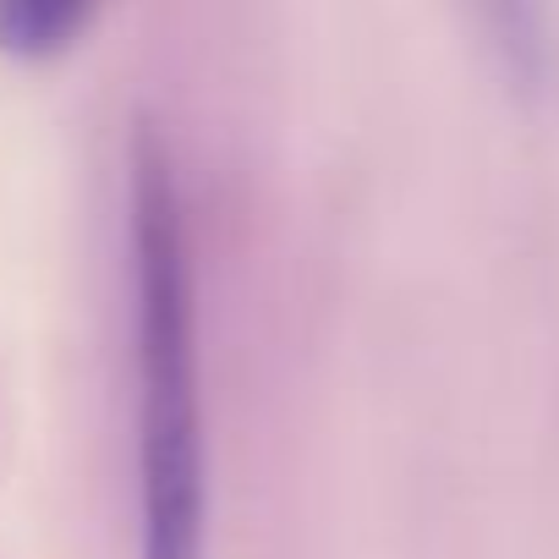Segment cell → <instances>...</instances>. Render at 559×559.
<instances>
[{
  "mask_svg": "<svg viewBox=\"0 0 559 559\" xmlns=\"http://www.w3.org/2000/svg\"><path fill=\"white\" fill-rule=\"evenodd\" d=\"M132 292H138V466L143 559H203V406L192 335V252L181 192L154 127L132 138Z\"/></svg>",
  "mask_w": 559,
  "mask_h": 559,
  "instance_id": "cell-1",
  "label": "cell"
},
{
  "mask_svg": "<svg viewBox=\"0 0 559 559\" xmlns=\"http://www.w3.org/2000/svg\"><path fill=\"white\" fill-rule=\"evenodd\" d=\"M472 28L504 78V88L526 105H543L559 88V17L554 0H466Z\"/></svg>",
  "mask_w": 559,
  "mask_h": 559,
  "instance_id": "cell-2",
  "label": "cell"
},
{
  "mask_svg": "<svg viewBox=\"0 0 559 559\" xmlns=\"http://www.w3.org/2000/svg\"><path fill=\"white\" fill-rule=\"evenodd\" d=\"M99 12V0H0V56L50 61L72 50Z\"/></svg>",
  "mask_w": 559,
  "mask_h": 559,
  "instance_id": "cell-3",
  "label": "cell"
}]
</instances>
